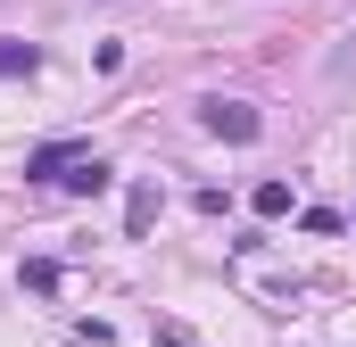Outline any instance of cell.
<instances>
[{"label": "cell", "instance_id": "6da1fadb", "mask_svg": "<svg viewBox=\"0 0 356 347\" xmlns=\"http://www.w3.org/2000/svg\"><path fill=\"white\" fill-rule=\"evenodd\" d=\"M199 124H207L216 141H257V133H266L249 99H207V108H199Z\"/></svg>", "mask_w": 356, "mask_h": 347}, {"label": "cell", "instance_id": "7a4b0ae2", "mask_svg": "<svg viewBox=\"0 0 356 347\" xmlns=\"http://www.w3.org/2000/svg\"><path fill=\"white\" fill-rule=\"evenodd\" d=\"M67 174H75V141H42L25 158V182H67Z\"/></svg>", "mask_w": 356, "mask_h": 347}, {"label": "cell", "instance_id": "3957f363", "mask_svg": "<svg viewBox=\"0 0 356 347\" xmlns=\"http://www.w3.org/2000/svg\"><path fill=\"white\" fill-rule=\"evenodd\" d=\"M149 223H158V190H149V182H141V190H133V198H124V232H133V240H141V232H149Z\"/></svg>", "mask_w": 356, "mask_h": 347}, {"label": "cell", "instance_id": "277c9868", "mask_svg": "<svg viewBox=\"0 0 356 347\" xmlns=\"http://www.w3.org/2000/svg\"><path fill=\"white\" fill-rule=\"evenodd\" d=\"M108 182H116V174L99 166V158H75V174H67V190H83V198H99Z\"/></svg>", "mask_w": 356, "mask_h": 347}, {"label": "cell", "instance_id": "5b68a950", "mask_svg": "<svg viewBox=\"0 0 356 347\" xmlns=\"http://www.w3.org/2000/svg\"><path fill=\"white\" fill-rule=\"evenodd\" d=\"M33 67H42L33 42H0V75H33Z\"/></svg>", "mask_w": 356, "mask_h": 347}, {"label": "cell", "instance_id": "8992f818", "mask_svg": "<svg viewBox=\"0 0 356 347\" xmlns=\"http://www.w3.org/2000/svg\"><path fill=\"white\" fill-rule=\"evenodd\" d=\"M257 215H290V182H257Z\"/></svg>", "mask_w": 356, "mask_h": 347}, {"label": "cell", "instance_id": "52a82bcc", "mask_svg": "<svg viewBox=\"0 0 356 347\" xmlns=\"http://www.w3.org/2000/svg\"><path fill=\"white\" fill-rule=\"evenodd\" d=\"M158 347H199L191 331H175V323H158Z\"/></svg>", "mask_w": 356, "mask_h": 347}, {"label": "cell", "instance_id": "ba28073f", "mask_svg": "<svg viewBox=\"0 0 356 347\" xmlns=\"http://www.w3.org/2000/svg\"><path fill=\"white\" fill-rule=\"evenodd\" d=\"M332 75H356V42H348V50H332Z\"/></svg>", "mask_w": 356, "mask_h": 347}]
</instances>
